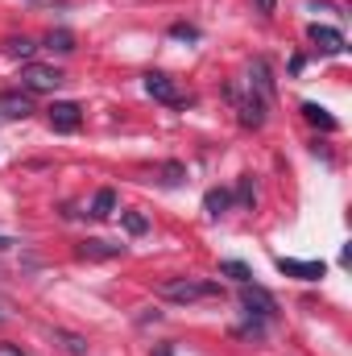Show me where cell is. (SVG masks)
<instances>
[{
    "label": "cell",
    "instance_id": "obj_12",
    "mask_svg": "<svg viewBox=\"0 0 352 356\" xmlns=\"http://www.w3.org/2000/svg\"><path fill=\"white\" fill-rule=\"evenodd\" d=\"M112 211H116V191H112V186H99L95 199H91V216H95V220H108Z\"/></svg>",
    "mask_w": 352,
    "mask_h": 356
},
{
    "label": "cell",
    "instance_id": "obj_21",
    "mask_svg": "<svg viewBox=\"0 0 352 356\" xmlns=\"http://www.w3.org/2000/svg\"><path fill=\"white\" fill-rule=\"evenodd\" d=\"M237 199L245 203V207H253V199H257V186H253V175L241 178V186H237Z\"/></svg>",
    "mask_w": 352,
    "mask_h": 356
},
{
    "label": "cell",
    "instance_id": "obj_22",
    "mask_svg": "<svg viewBox=\"0 0 352 356\" xmlns=\"http://www.w3.org/2000/svg\"><path fill=\"white\" fill-rule=\"evenodd\" d=\"M170 38H178V42H195L199 29H195V25H170Z\"/></svg>",
    "mask_w": 352,
    "mask_h": 356
},
{
    "label": "cell",
    "instance_id": "obj_7",
    "mask_svg": "<svg viewBox=\"0 0 352 356\" xmlns=\"http://www.w3.org/2000/svg\"><path fill=\"white\" fill-rule=\"evenodd\" d=\"M29 112H33V104L25 91H0V116L4 120H25Z\"/></svg>",
    "mask_w": 352,
    "mask_h": 356
},
{
    "label": "cell",
    "instance_id": "obj_4",
    "mask_svg": "<svg viewBox=\"0 0 352 356\" xmlns=\"http://www.w3.org/2000/svg\"><path fill=\"white\" fill-rule=\"evenodd\" d=\"M50 129L54 133H75L79 124H83V108L79 104H71V99H58V104H50Z\"/></svg>",
    "mask_w": 352,
    "mask_h": 356
},
{
    "label": "cell",
    "instance_id": "obj_11",
    "mask_svg": "<svg viewBox=\"0 0 352 356\" xmlns=\"http://www.w3.org/2000/svg\"><path fill=\"white\" fill-rule=\"evenodd\" d=\"M232 207V191H224V186H211L207 195H203V211L207 216H224Z\"/></svg>",
    "mask_w": 352,
    "mask_h": 356
},
{
    "label": "cell",
    "instance_id": "obj_10",
    "mask_svg": "<svg viewBox=\"0 0 352 356\" xmlns=\"http://www.w3.org/2000/svg\"><path fill=\"white\" fill-rule=\"evenodd\" d=\"M249 83L257 88V95H273V75H269V63L265 58H253V67H249Z\"/></svg>",
    "mask_w": 352,
    "mask_h": 356
},
{
    "label": "cell",
    "instance_id": "obj_6",
    "mask_svg": "<svg viewBox=\"0 0 352 356\" xmlns=\"http://www.w3.org/2000/svg\"><path fill=\"white\" fill-rule=\"evenodd\" d=\"M278 269L286 273V277H298V282H319L328 266L323 261H294V257H278Z\"/></svg>",
    "mask_w": 352,
    "mask_h": 356
},
{
    "label": "cell",
    "instance_id": "obj_19",
    "mask_svg": "<svg viewBox=\"0 0 352 356\" xmlns=\"http://www.w3.org/2000/svg\"><path fill=\"white\" fill-rule=\"evenodd\" d=\"M220 273H228V277H232V282H241V286H245V282H253L249 266H241V261H224V266H220Z\"/></svg>",
    "mask_w": 352,
    "mask_h": 356
},
{
    "label": "cell",
    "instance_id": "obj_25",
    "mask_svg": "<svg viewBox=\"0 0 352 356\" xmlns=\"http://www.w3.org/2000/svg\"><path fill=\"white\" fill-rule=\"evenodd\" d=\"M13 245H17L13 236H0V253H4V249H13Z\"/></svg>",
    "mask_w": 352,
    "mask_h": 356
},
{
    "label": "cell",
    "instance_id": "obj_1",
    "mask_svg": "<svg viewBox=\"0 0 352 356\" xmlns=\"http://www.w3.org/2000/svg\"><path fill=\"white\" fill-rule=\"evenodd\" d=\"M162 298L170 302H203V298H220V286L216 282H195V277H166L162 282Z\"/></svg>",
    "mask_w": 352,
    "mask_h": 356
},
{
    "label": "cell",
    "instance_id": "obj_2",
    "mask_svg": "<svg viewBox=\"0 0 352 356\" xmlns=\"http://www.w3.org/2000/svg\"><path fill=\"white\" fill-rule=\"evenodd\" d=\"M241 307H245V315H249L253 323H269V319L278 315V298H273L265 286H257V282H245V286H241Z\"/></svg>",
    "mask_w": 352,
    "mask_h": 356
},
{
    "label": "cell",
    "instance_id": "obj_16",
    "mask_svg": "<svg viewBox=\"0 0 352 356\" xmlns=\"http://www.w3.org/2000/svg\"><path fill=\"white\" fill-rule=\"evenodd\" d=\"M54 340H58L71 356H88V340H83V336H75V332H54Z\"/></svg>",
    "mask_w": 352,
    "mask_h": 356
},
{
    "label": "cell",
    "instance_id": "obj_18",
    "mask_svg": "<svg viewBox=\"0 0 352 356\" xmlns=\"http://www.w3.org/2000/svg\"><path fill=\"white\" fill-rule=\"evenodd\" d=\"M145 228H150V220H145L141 211H125V232H129V236H141Z\"/></svg>",
    "mask_w": 352,
    "mask_h": 356
},
{
    "label": "cell",
    "instance_id": "obj_13",
    "mask_svg": "<svg viewBox=\"0 0 352 356\" xmlns=\"http://www.w3.org/2000/svg\"><path fill=\"white\" fill-rule=\"evenodd\" d=\"M303 116H307L315 129H323V133H336V116H332L328 108H319V104H303Z\"/></svg>",
    "mask_w": 352,
    "mask_h": 356
},
{
    "label": "cell",
    "instance_id": "obj_26",
    "mask_svg": "<svg viewBox=\"0 0 352 356\" xmlns=\"http://www.w3.org/2000/svg\"><path fill=\"white\" fill-rule=\"evenodd\" d=\"M4 319H8V302L0 298V323H4Z\"/></svg>",
    "mask_w": 352,
    "mask_h": 356
},
{
    "label": "cell",
    "instance_id": "obj_8",
    "mask_svg": "<svg viewBox=\"0 0 352 356\" xmlns=\"http://www.w3.org/2000/svg\"><path fill=\"white\" fill-rule=\"evenodd\" d=\"M307 38H311L323 54H340V50H344V33H340V29H332V25H311V29H307Z\"/></svg>",
    "mask_w": 352,
    "mask_h": 356
},
{
    "label": "cell",
    "instance_id": "obj_23",
    "mask_svg": "<svg viewBox=\"0 0 352 356\" xmlns=\"http://www.w3.org/2000/svg\"><path fill=\"white\" fill-rule=\"evenodd\" d=\"M0 356H25L17 344H0Z\"/></svg>",
    "mask_w": 352,
    "mask_h": 356
},
{
    "label": "cell",
    "instance_id": "obj_24",
    "mask_svg": "<svg viewBox=\"0 0 352 356\" xmlns=\"http://www.w3.org/2000/svg\"><path fill=\"white\" fill-rule=\"evenodd\" d=\"M257 8H262V13H273V8H278V0H257Z\"/></svg>",
    "mask_w": 352,
    "mask_h": 356
},
{
    "label": "cell",
    "instance_id": "obj_9",
    "mask_svg": "<svg viewBox=\"0 0 352 356\" xmlns=\"http://www.w3.org/2000/svg\"><path fill=\"white\" fill-rule=\"evenodd\" d=\"M241 124H245V129H262L265 124V99L262 95L241 99Z\"/></svg>",
    "mask_w": 352,
    "mask_h": 356
},
{
    "label": "cell",
    "instance_id": "obj_5",
    "mask_svg": "<svg viewBox=\"0 0 352 356\" xmlns=\"http://www.w3.org/2000/svg\"><path fill=\"white\" fill-rule=\"evenodd\" d=\"M145 91H150L154 99L170 104V108H182V104H186V95L178 91V83L170 79V75H162V71H150V75H145Z\"/></svg>",
    "mask_w": 352,
    "mask_h": 356
},
{
    "label": "cell",
    "instance_id": "obj_20",
    "mask_svg": "<svg viewBox=\"0 0 352 356\" xmlns=\"http://www.w3.org/2000/svg\"><path fill=\"white\" fill-rule=\"evenodd\" d=\"M182 178H186V166H182V162H166V166H162V182H166V186H178Z\"/></svg>",
    "mask_w": 352,
    "mask_h": 356
},
{
    "label": "cell",
    "instance_id": "obj_14",
    "mask_svg": "<svg viewBox=\"0 0 352 356\" xmlns=\"http://www.w3.org/2000/svg\"><path fill=\"white\" fill-rule=\"evenodd\" d=\"M79 253H83V257H120L125 245H112V241H83Z\"/></svg>",
    "mask_w": 352,
    "mask_h": 356
},
{
    "label": "cell",
    "instance_id": "obj_3",
    "mask_svg": "<svg viewBox=\"0 0 352 356\" xmlns=\"http://www.w3.org/2000/svg\"><path fill=\"white\" fill-rule=\"evenodd\" d=\"M21 88L25 91H58L63 88V71L58 67H42V63H25L21 67Z\"/></svg>",
    "mask_w": 352,
    "mask_h": 356
},
{
    "label": "cell",
    "instance_id": "obj_27",
    "mask_svg": "<svg viewBox=\"0 0 352 356\" xmlns=\"http://www.w3.org/2000/svg\"><path fill=\"white\" fill-rule=\"evenodd\" d=\"M154 356H170V348H166V344H162V348H158V353H154Z\"/></svg>",
    "mask_w": 352,
    "mask_h": 356
},
{
    "label": "cell",
    "instance_id": "obj_17",
    "mask_svg": "<svg viewBox=\"0 0 352 356\" xmlns=\"http://www.w3.org/2000/svg\"><path fill=\"white\" fill-rule=\"evenodd\" d=\"M33 50H38V46H33L29 38H8V54H13V58H25V63H29Z\"/></svg>",
    "mask_w": 352,
    "mask_h": 356
},
{
    "label": "cell",
    "instance_id": "obj_15",
    "mask_svg": "<svg viewBox=\"0 0 352 356\" xmlns=\"http://www.w3.org/2000/svg\"><path fill=\"white\" fill-rule=\"evenodd\" d=\"M46 46H50V50H58V54H71V50H75V33H71V29H50Z\"/></svg>",
    "mask_w": 352,
    "mask_h": 356
}]
</instances>
